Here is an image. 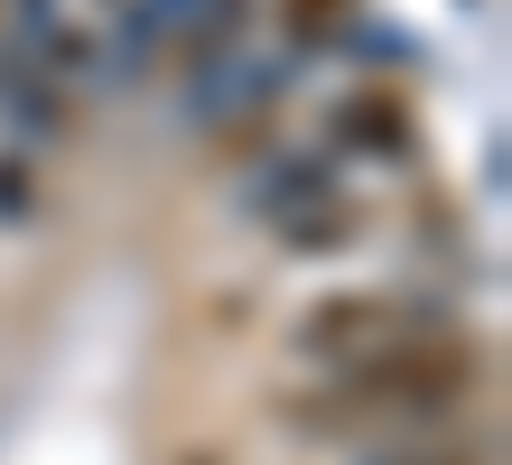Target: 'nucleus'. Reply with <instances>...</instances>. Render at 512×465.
I'll return each instance as SVG.
<instances>
[{"label":"nucleus","mask_w":512,"mask_h":465,"mask_svg":"<svg viewBox=\"0 0 512 465\" xmlns=\"http://www.w3.org/2000/svg\"><path fill=\"white\" fill-rule=\"evenodd\" d=\"M475 382H485V354L466 345L457 326L419 335V345H391L373 363H345L326 372V391L308 400H280L289 428H308V438L326 447H382V438H429V428H447L475 400Z\"/></svg>","instance_id":"f257e3e1"},{"label":"nucleus","mask_w":512,"mask_h":465,"mask_svg":"<svg viewBox=\"0 0 512 465\" xmlns=\"http://www.w3.org/2000/svg\"><path fill=\"white\" fill-rule=\"evenodd\" d=\"M447 307L429 289H326L308 317L289 326V345L308 372H345V363H373L391 345H419V335H438Z\"/></svg>","instance_id":"f03ea898"},{"label":"nucleus","mask_w":512,"mask_h":465,"mask_svg":"<svg viewBox=\"0 0 512 465\" xmlns=\"http://www.w3.org/2000/svg\"><path fill=\"white\" fill-rule=\"evenodd\" d=\"M326 131H336L345 149H364V159H410L419 121H410V103H401V93H345Z\"/></svg>","instance_id":"7ed1b4c3"},{"label":"nucleus","mask_w":512,"mask_h":465,"mask_svg":"<svg viewBox=\"0 0 512 465\" xmlns=\"http://www.w3.org/2000/svg\"><path fill=\"white\" fill-rule=\"evenodd\" d=\"M401 456H382V465H494V456H475V447H438V428L429 438H391Z\"/></svg>","instance_id":"20e7f679"}]
</instances>
